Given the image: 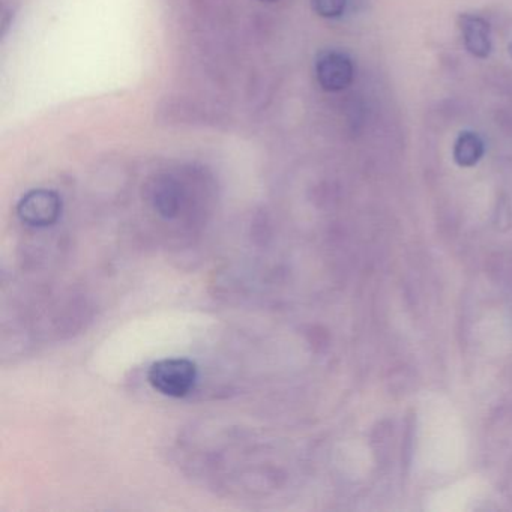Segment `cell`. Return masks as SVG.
<instances>
[{
    "instance_id": "cell-3",
    "label": "cell",
    "mask_w": 512,
    "mask_h": 512,
    "mask_svg": "<svg viewBox=\"0 0 512 512\" xmlns=\"http://www.w3.org/2000/svg\"><path fill=\"white\" fill-rule=\"evenodd\" d=\"M316 77L322 89L340 92L349 88L355 77L352 59L338 50L322 52L316 61Z\"/></svg>"
},
{
    "instance_id": "cell-8",
    "label": "cell",
    "mask_w": 512,
    "mask_h": 512,
    "mask_svg": "<svg viewBox=\"0 0 512 512\" xmlns=\"http://www.w3.org/2000/svg\"><path fill=\"white\" fill-rule=\"evenodd\" d=\"M509 53H511V56H512V44H511V46H509Z\"/></svg>"
},
{
    "instance_id": "cell-6",
    "label": "cell",
    "mask_w": 512,
    "mask_h": 512,
    "mask_svg": "<svg viewBox=\"0 0 512 512\" xmlns=\"http://www.w3.org/2000/svg\"><path fill=\"white\" fill-rule=\"evenodd\" d=\"M485 145L473 131H463L455 139L452 157L460 167H473L484 157Z\"/></svg>"
},
{
    "instance_id": "cell-1",
    "label": "cell",
    "mask_w": 512,
    "mask_h": 512,
    "mask_svg": "<svg viewBox=\"0 0 512 512\" xmlns=\"http://www.w3.org/2000/svg\"><path fill=\"white\" fill-rule=\"evenodd\" d=\"M199 370L187 358H167L154 362L148 371L152 388L166 397L182 398L193 391Z\"/></svg>"
},
{
    "instance_id": "cell-4",
    "label": "cell",
    "mask_w": 512,
    "mask_h": 512,
    "mask_svg": "<svg viewBox=\"0 0 512 512\" xmlns=\"http://www.w3.org/2000/svg\"><path fill=\"white\" fill-rule=\"evenodd\" d=\"M146 196L161 217L172 220L181 214L185 202L182 185L170 175H158L146 185Z\"/></svg>"
},
{
    "instance_id": "cell-2",
    "label": "cell",
    "mask_w": 512,
    "mask_h": 512,
    "mask_svg": "<svg viewBox=\"0 0 512 512\" xmlns=\"http://www.w3.org/2000/svg\"><path fill=\"white\" fill-rule=\"evenodd\" d=\"M62 214V199L52 190H32L20 199L17 215L31 227L53 226Z\"/></svg>"
},
{
    "instance_id": "cell-7",
    "label": "cell",
    "mask_w": 512,
    "mask_h": 512,
    "mask_svg": "<svg viewBox=\"0 0 512 512\" xmlns=\"http://www.w3.org/2000/svg\"><path fill=\"white\" fill-rule=\"evenodd\" d=\"M349 0H311V7L323 19H338L346 11Z\"/></svg>"
},
{
    "instance_id": "cell-5",
    "label": "cell",
    "mask_w": 512,
    "mask_h": 512,
    "mask_svg": "<svg viewBox=\"0 0 512 512\" xmlns=\"http://www.w3.org/2000/svg\"><path fill=\"white\" fill-rule=\"evenodd\" d=\"M458 26H460L461 38L467 52L473 58H488L493 50V40H491V29L487 20L476 14H463Z\"/></svg>"
}]
</instances>
